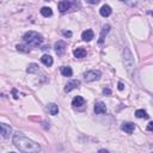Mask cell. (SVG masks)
Returning <instances> with one entry per match:
<instances>
[{
    "instance_id": "20",
    "label": "cell",
    "mask_w": 153,
    "mask_h": 153,
    "mask_svg": "<svg viewBox=\"0 0 153 153\" xmlns=\"http://www.w3.org/2000/svg\"><path fill=\"white\" fill-rule=\"evenodd\" d=\"M135 116L138 119H148V115L145 110H136L135 111Z\"/></svg>"
},
{
    "instance_id": "29",
    "label": "cell",
    "mask_w": 153,
    "mask_h": 153,
    "mask_svg": "<svg viewBox=\"0 0 153 153\" xmlns=\"http://www.w3.org/2000/svg\"><path fill=\"white\" fill-rule=\"evenodd\" d=\"M46 1H50V0H46Z\"/></svg>"
},
{
    "instance_id": "2",
    "label": "cell",
    "mask_w": 153,
    "mask_h": 153,
    "mask_svg": "<svg viewBox=\"0 0 153 153\" xmlns=\"http://www.w3.org/2000/svg\"><path fill=\"white\" fill-rule=\"evenodd\" d=\"M23 40L28 46L38 47L42 44V42H43V36L36 31H28L26 34H24Z\"/></svg>"
},
{
    "instance_id": "9",
    "label": "cell",
    "mask_w": 153,
    "mask_h": 153,
    "mask_svg": "<svg viewBox=\"0 0 153 153\" xmlns=\"http://www.w3.org/2000/svg\"><path fill=\"white\" fill-rule=\"evenodd\" d=\"M95 113L96 114H105L107 113V107L103 102H97L95 104Z\"/></svg>"
},
{
    "instance_id": "17",
    "label": "cell",
    "mask_w": 153,
    "mask_h": 153,
    "mask_svg": "<svg viewBox=\"0 0 153 153\" xmlns=\"http://www.w3.org/2000/svg\"><path fill=\"white\" fill-rule=\"evenodd\" d=\"M61 74H62L64 77H72L73 71H72L71 67H68V66H64V67H61Z\"/></svg>"
},
{
    "instance_id": "19",
    "label": "cell",
    "mask_w": 153,
    "mask_h": 153,
    "mask_svg": "<svg viewBox=\"0 0 153 153\" xmlns=\"http://www.w3.org/2000/svg\"><path fill=\"white\" fill-rule=\"evenodd\" d=\"M41 13L43 17H50L53 15V11L50 7H42L41 9Z\"/></svg>"
},
{
    "instance_id": "8",
    "label": "cell",
    "mask_w": 153,
    "mask_h": 153,
    "mask_svg": "<svg viewBox=\"0 0 153 153\" xmlns=\"http://www.w3.org/2000/svg\"><path fill=\"white\" fill-rule=\"evenodd\" d=\"M121 129L125 130L128 134H132L134 132V129H135V126H134V123H132V122H125V123H122Z\"/></svg>"
},
{
    "instance_id": "18",
    "label": "cell",
    "mask_w": 153,
    "mask_h": 153,
    "mask_svg": "<svg viewBox=\"0 0 153 153\" xmlns=\"http://www.w3.org/2000/svg\"><path fill=\"white\" fill-rule=\"evenodd\" d=\"M109 30H110V25H104V26H103L102 32H101V36H99V41H98V43H103V41H104V36H105V35L109 32Z\"/></svg>"
},
{
    "instance_id": "10",
    "label": "cell",
    "mask_w": 153,
    "mask_h": 153,
    "mask_svg": "<svg viewBox=\"0 0 153 153\" xmlns=\"http://www.w3.org/2000/svg\"><path fill=\"white\" fill-rule=\"evenodd\" d=\"M1 134H3V138L4 139H7V138H10V135H11V133H12V129H11V127L10 126H7L6 123H1Z\"/></svg>"
},
{
    "instance_id": "15",
    "label": "cell",
    "mask_w": 153,
    "mask_h": 153,
    "mask_svg": "<svg viewBox=\"0 0 153 153\" xmlns=\"http://www.w3.org/2000/svg\"><path fill=\"white\" fill-rule=\"evenodd\" d=\"M41 61H42V62H43L47 67H50L52 65H53V58L50 56V55H43V56H42L41 58Z\"/></svg>"
},
{
    "instance_id": "30",
    "label": "cell",
    "mask_w": 153,
    "mask_h": 153,
    "mask_svg": "<svg viewBox=\"0 0 153 153\" xmlns=\"http://www.w3.org/2000/svg\"><path fill=\"white\" fill-rule=\"evenodd\" d=\"M152 15H153V13H152Z\"/></svg>"
},
{
    "instance_id": "14",
    "label": "cell",
    "mask_w": 153,
    "mask_h": 153,
    "mask_svg": "<svg viewBox=\"0 0 153 153\" xmlns=\"http://www.w3.org/2000/svg\"><path fill=\"white\" fill-rule=\"evenodd\" d=\"M73 54H74L76 58L83 59V58L86 56V50H85L84 48H77V49H74V52H73Z\"/></svg>"
},
{
    "instance_id": "21",
    "label": "cell",
    "mask_w": 153,
    "mask_h": 153,
    "mask_svg": "<svg viewBox=\"0 0 153 153\" xmlns=\"http://www.w3.org/2000/svg\"><path fill=\"white\" fill-rule=\"evenodd\" d=\"M37 71H38V66L36 65V64H31V65H29L28 70H26V72H28V73H35V72H37Z\"/></svg>"
},
{
    "instance_id": "6",
    "label": "cell",
    "mask_w": 153,
    "mask_h": 153,
    "mask_svg": "<svg viewBox=\"0 0 153 153\" xmlns=\"http://www.w3.org/2000/svg\"><path fill=\"white\" fill-rule=\"evenodd\" d=\"M66 43L64 41H59L56 44H55V52H56V54L58 55H64V53H65V50H66Z\"/></svg>"
},
{
    "instance_id": "11",
    "label": "cell",
    "mask_w": 153,
    "mask_h": 153,
    "mask_svg": "<svg viewBox=\"0 0 153 153\" xmlns=\"http://www.w3.org/2000/svg\"><path fill=\"white\" fill-rule=\"evenodd\" d=\"M84 104H85V99L83 98V97H80V96H77V97H74V98L72 99V105L76 107V108L83 107Z\"/></svg>"
},
{
    "instance_id": "24",
    "label": "cell",
    "mask_w": 153,
    "mask_h": 153,
    "mask_svg": "<svg viewBox=\"0 0 153 153\" xmlns=\"http://www.w3.org/2000/svg\"><path fill=\"white\" fill-rule=\"evenodd\" d=\"M103 93L107 95V96H110V95H111V91H110V89H104L103 90Z\"/></svg>"
},
{
    "instance_id": "12",
    "label": "cell",
    "mask_w": 153,
    "mask_h": 153,
    "mask_svg": "<svg viewBox=\"0 0 153 153\" xmlns=\"http://www.w3.org/2000/svg\"><path fill=\"white\" fill-rule=\"evenodd\" d=\"M99 13L103 17H109L110 15H111V7H110L109 5H103L99 10Z\"/></svg>"
},
{
    "instance_id": "16",
    "label": "cell",
    "mask_w": 153,
    "mask_h": 153,
    "mask_svg": "<svg viewBox=\"0 0 153 153\" xmlns=\"http://www.w3.org/2000/svg\"><path fill=\"white\" fill-rule=\"evenodd\" d=\"M48 110H49L50 115L55 116V115H58V113H59V107L55 103H50V104H48Z\"/></svg>"
},
{
    "instance_id": "5",
    "label": "cell",
    "mask_w": 153,
    "mask_h": 153,
    "mask_svg": "<svg viewBox=\"0 0 153 153\" xmlns=\"http://www.w3.org/2000/svg\"><path fill=\"white\" fill-rule=\"evenodd\" d=\"M125 64H126V66H127V68H128V70H130L132 67H133V65H134L133 56H132L130 52L128 50V49H126V55H125Z\"/></svg>"
},
{
    "instance_id": "4",
    "label": "cell",
    "mask_w": 153,
    "mask_h": 153,
    "mask_svg": "<svg viewBox=\"0 0 153 153\" xmlns=\"http://www.w3.org/2000/svg\"><path fill=\"white\" fill-rule=\"evenodd\" d=\"M72 6H73V1H72V0H62V1L59 3L58 9H59L60 12H66V11H68Z\"/></svg>"
},
{
    "instance_id": "23",
    "label": "cell",
    "mask_w": 153,
    "mask_h": 153,
    "mask_svg": "<svg viewBox=\"0 0 153 153\" xmlns=\"http://www.w3.org/2000/svg\"><path fill=\"white\" fill-rule=\"evenodd\" d=\"M120 1L127 4L128 6H135L136 3H138V0H120Z\"/></svg>"
},
{
    "instance_id": "28",
    "label": "cell",
    "mask_w": 153,
    "mask_h": 153,
    "mask_svg": "<svg viewBox=\"0 0 153 153\" xmlns=\"http://www.w3.org/2000/svg\"><path fill=\"white\" fill-rule=\"evenodd\" d=\"M87 3H90V4H98L99 0H87Z\"/></svg>"
},
{
    "instance_id": "22",
    "label": "cell",
    "mask_w": 153,
    "mask_h": 153,
    "mask_svg": "<svg viewBox=\"0 0 153 153\" xmlns=\"http://www.w3.org/2000/svg\"><path fill=\"white\" fill-rule=\"evenodd\" d=\"M17 50L18 52H22V53H29L30 52L29 48H26L25 46H22V44H18L17 46Z\"/></svg>"
},
{
    "instance_id": "26",
    "label": "cell",
    "mask_w": 153,
    "mask_h": 153,
    "mask_svg": "<svg viewBox=\"0 0 153 153\" xmlns=\"http://www.w3.org/2000/svg\"><path fill=\"white\" fill-rule=\"evenodd\" d=\"M64 36H66V37H71L72 32L71 31H64Z\"/></svg>"
},
{
    "instance_id": "7",
    "label": "cell",
    "mask_w": 153,
    "mask_h": 153,
    "mask_svg": "<svg viewBox=\"0 0 153 153\" xmlns=\"http://www.w3.org/2000/svg\"><path fill=\"white\" fill-rule=\"evenodd\" d=\"M80 86V81L78 80H72V81H70L68 84L66 85V87H65V92H71L72 90H74V89H77V87H79Z\"/></svg>"
},
{
    "instance_id": "1",
    "label": "cell",
    "mask_w": 153,
    "mask_h": 153,
    "mask_svg": "<svg viewBox=\"0 0 153 153\" xmlns=\"http://www.w3.org/2000/svg\"><path fill=\"white\" fill-rule=\"evenodd\" d=\"M13 145L21 152L25 153H36L41 151V146L38 144L34 142L32 140L28 139L26 136H24L19 132H17L13 135Z\"/></svg>"
},
{
    "instance_id": "27",
    "label": "cell",
    "mask_w": 153,
    "mask_h": 153,
    "mask_svg": "<svg viewBox=\"0 0 153 153\" xmlns=\"http://www.w3.org/2000/svg\"><path fill=\"white\" fill-rule=\"evenodd\" d=\"M123 89H125V85H123V83H121V81H120V83H119V90H120V91H122Z\"/></svg>"
},
{
    "instance_id": "3",
    "label": "cell",
    "mask_w": 153,
    "mask_h": 153,
    "mask_svg": "<svg viewBox=\"0 0 153 153\" xmlns=\"http://www.w3.org/2000/svg\"><path fill=\"white\" fill-rule=\"evenodd\" d=\"M102 76V73L99 71H87V72H85L84 73V79H85V81H87V83H91V81H95V80H98V79L101 78Z\"/></svg>"
},
{
    "instance_id": "25",
    "label": "cell",
    "mask_w": 153,
    "mask_h": 153,
    "mask_svg": "<svg viewBox=\"0 0 153 153\" xmlns=\"http://www.w3.org/2000/svg\"><path fill=\"white\" fill-rule=\"evenodd\" d=\"M147 130L153 132V122H150V123H148V126H147Z\"/></svg>"
},
{
    "instance_id": "13",
    "label": "cell",
    "mask_w": 153,
    "mask_h": 153,
    "mask_svg": "<svg viewBox=\"0 0 153 153\" xmlns=\"http://www.w3.org/2000/svg\"><path fill=\"white\" fill-rule=\"evenodd\" d=\"M81 38L86 42H90L93 38V31L92 30H85V31L81 34Z\"/></svg>"
}]
</instances>
